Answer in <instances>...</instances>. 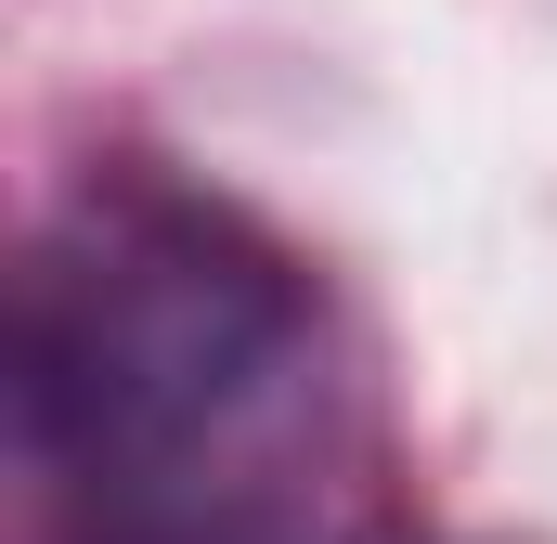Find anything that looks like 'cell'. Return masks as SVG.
Segmentation results:
<instances>
[{
	"label": "cell",
	"instance_id": "6da1fadb",
	"mask_svg": "<svg viewBox=\"0 0 557 544\" xmlns=\"http://www.w3.org/2000/svg\"><path fill=\"white\" fill-rule=\"evenodd\" d=\"M13 467L52 544H350L311 272L234 195L91 169L13 272Z\"/></svg>",
	"mask_w": 557,
	"mask_h": 544
}]
</instances>
